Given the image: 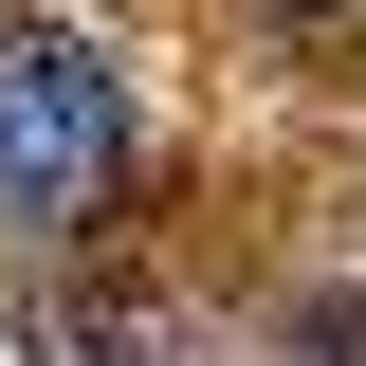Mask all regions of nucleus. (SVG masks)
Here are the masks:
<instances>
[{"mask_svg":"<svg viewBox=\"0 0 366 366\" xmlns=\"http://www.w3.org/2000/svg\"><path fill=\"white\" fill-rule=\"evenodd\" d=\"M129 183V74L74 19H0V220H92Z\"/></svg>","mask_w":366,"mask_h":366,"instance_id":"f257e3e1","label":"nucleus"},{"mask_svg":"<svg viewBox=\"0 0 366 366\" xmlns=\"http://www.w3.org/2000/svg\"><path fill=\"white\" fill-rule=\"evenodd\" d=\"M257 366H366V293H293L257 330Z\"/></svg>","mask_w":366,"mask_h":366,"instance_id":"f03ea898","label":"nucleus"},{"mask_svg":"<svg viewBox=\"0 0 366 366\" xmlns=\"http://www.w3.org/2000/svg\"><path fill=\"white\" fill-rule=\"evenodd\" d=\"M257 19H293V37H330V19H348V0H257Z\"/></svg>","mask_w":366,"mask_h":366,"instance_id":"7ed1b4c3","label":"nucleus"}]
</instances>
